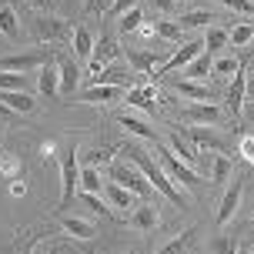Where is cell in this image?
Instances as JSON below:
<instances>
[{
    "label": "cell",
    "instance_id": "cell-1",
    "mask_svg": "<svg viewBox=\"0 0 254 254\" xmlns=\"http://www.w3.org/2000/svg\"><path fill=\"white\" fill-rule=\"evenodd\" d=\"M121 154H127V161H130V164L137 167L144 178L151 181V188L157 190L161 197H167V201H171V204H178V207H188V197H184V190L174 188V181H171V178L164 174V167L157 164L154 157H147L140 144H130V140H127L124 147H121Z\"/></svg>",
    "mask_w": 254,
    "mask_h": 254
},
{
    "label": "cell",
    "instance_id": "cell-2",
    "mask_svg": "<svg viewBox=\"0 0 254 254\" xmlns=\"http://www.w3.org/2000/svg\"><path fill=\"white\" fill-rule=\"evenodd\" d=\"M107 174H111L114 184H121V188L130 190V194H137L140 201H154L157 204V190L151 188V181L144 178L130 161H111V171H107Z\"/></svg>",
    "mask_w": 254,
    "mask_h": 254
},
{
    "label": "cell",
    "instance_id": "cell-3",
    "mask_svg": "<svg viewBox=\"0 0 254 254\" xmlns=\"http://www.w3.org/2000/svg\"><path fill=\"white\" fill-rule=\"evenodd\" d=\"M77 188H80V151L77 137L61 151V207H70Z\"/></svg>",
    "mask_w": 254,
    "mask_h": 254
},
{
    "label": "cell",
    "instance_id": "cell-4",
    "mask_svg": "<svg viewBox=\"0 0 254 254\" xmlns=\"http://www.w3.org/2000/svg\"><path fill=\"white\" fill-rule=\"evenodd\" d=\"M154 151H157V164L164 167V174H167L171 181H178V184H184V188H201V184H204L201 174H197L194 167L184 164V161H181V157L171 151V147H161V144H154Z\"/></svg>",
    "mask_w": 254,
    "mask_h": 254
},
{
    "label": "cell",
    "instance_id": "cell-5",
    "mask_svg": "<svg viewBox=\"0 0 254 254\" xmlns=\"http://www.w3.org/2000/svg\"><path fill=\"white\" fill-rule=\"evenodd\" d=\"M47 61H54V51L51 47H37V51H27V54H7V57H0V70L30 74V70L44 67Z\"/></svg>",
    "mask_w": 254,
    "mask_h": 254
},
{
    "label": "cell",
    "instance_id": "cell-6",
    "mask_svg": "<svg viewBox=\"0 0 254 254\" xmlns=\"http://www.w3.org/2000/svg\"><path fill=\"white\" fill-rule=\"evenodd\" d=\"M34 37L47 40V44H67L74 37V27L67 24L64 17H51V13H40L34 20Z\"/></svg>",
    "mask_w": 254,
    "mask_h": 254
},
{
    "label": "cell",
    "instance_id": "cell-7",
    "mask_svg": "<svg viewBox=\"0 0 254 254\" xmlns=\"http://www.w3.org/2000/svg\"><path fill=\"white\" fill-rule=\"evenodd\" d=\"M184 121L194 124V127H217L224 121V111L214 101H194V104L184 107Z\"/></svg>",
    "mask_w": 254,
    "mask_h": 254
},
{
    "label": "cell",
    "instance_id": "cell-8",
    "mask_svg": "<svg viewBox=\"0 0 254 254\" xmlns=\"http://www.w3.org/2000/svg\"><path fill=\"white\" fill-rule=\"evenodd\" d=\"M54 61H57V70H61V97H74L77 84H80V64H77V57L57 51Z\"/></svg>",
    "mask_w": 254,
    "mask_h": 254
},
{
    "label": "cell",
    "instance_id": "cell-9",
    "mask_svg": "<svg viewBox=\"0 0 254 254\" xmlns=\"http://www.w3.org/2000/svg\"><path fill=\"white\" fill-rule=\"evenodd\" d=\"M188 137L194 140L197 151H217V154H231V140L224 134H217L214 127H188Z\"/></svg>",
    "mask_w": 254,
    "mask_h": 254
},
{
    "label": "cell",
    "instance_id": "cell-10",
    "mask_svg": "<svg viewBox=\"0 0 254 254\" xmlns=\"http://www.w3.org/2000/svg\"><path fill=\"white\" fill-rule=\"evenodd\" d=\"M121 51H124V47H121V44H117L111 34H101V40L94 44V54H90L87 70H90V74H101V70H104L111 61H117V57H121Z\"/></svg>",
    "mask_w": 254,
    "mask_h": 254
},
{
    "label": "cell",
    "instance_id": "cell-11",
    "mask_svg": "<svg viewBox=\"0 0 254 254\" xmlns=\"http://www.w3.org/2000/svg\"><path fill=\"white\" fill-rule=\"evenodd\" d=\"M197 54H204V40H190V44H184L181 51H174L171 57H167L161 67H157V74H154V80L157 77H167V74H174V70H181V67H188Z\"/></svg>",
    "mask_w": 254,
    "mask_h": 254
},
{
    "label": "cell",
    "instance_id": "cell-12",
    "mask_svg": "<svg viewBox=\"0 0 254 254\" xmlns=\"http://www.w3.org/2000/svg\"><path fill=\"white\" fill-rule=\"evenodd\" d=\"M241 197H244V178H234V184L224 190L221 207H217V228H228L231 221H234L238 207H241Z\"/></svg>",
    "mask_w": 254,
    "mask_h": 254
},
{
    "label": "cell",
    "instance_id": "cell-13",
    "mask_svg": "<svg viewBox=\"0 0 254 254\" xmlns=\"http://www.w3.org/2000/svg\"><path fill=\"white\" fill-rule=\"evenodd\" d=\"M127 61L134 64V74H140L144 80H154V64L161 61V57H171V51H137V47H127Z\"/></svg>",
    "mask_w": 254,
    "mask_h": 254
},
{
    "label": "cell",
    "instance_id": "cell-14",
    "mask_svg": "<svg viewBox=\"0 0 254 254\" xmlns=\"http://www.w3.org/2000/svg\"><path fill=\"white\" fill-rule=\"evenodd\" d=\"M57 224L64 228V234H70L77 241H90V238H97V224L87 221V217H77V214H57Z\"/></svg>",
    "mask_w": 254,
    "mask_h": 254
},
{
    "label": "cell",
    "instance_id": "cell-15",
    "mask_svg": "<svg viewBox=\"0 0 254 254\" xmlns=\"http://www.w3.org/2000/svg\"><path fill=\"white\" fill-rule=\"evenodd\" d=\"M244 97H248V64H238V70H234V80H231L228 87V107L234 117H241V107H244Z\"/></svg>",
    "mask_w": 254,
    "mask_h": 254
},
{
    "label": "cell",
    "instance_id": "cell-16",
    "mask_svg": "<svg viewBox=\"0 0 254 254\" xmlns=\"http://www.w3.org/2000/svg\"><path fill=\"white\" fill-rule=\"evenodd\" d=\"M167 144H171V151H174V154H181V161H184V164L197 171V164H201V157H197V154H201V151L194 147V140L188 137V130H171V134H167Z\"/></svg>",
    "mask_w": 254,
    "mask_h": 254
},
{
    "label": "cell",
    "instance_id": "cell-17",
    "mask_svg": "<svg viewBox=\"0 0 254 254\" xmlns=\"http://www.w3.org/2000/svg\"><path fill=\"white\" fill-rule=\"evenodd\" d=\"M37 90L47 97V101L61 97V70H57V61H47L44 67H40V74H37Z\"/></svg>",
    "mask_w": 254,
    "mask_h": 254
},
{
    "label": "cell",
    "instance_id": "cell-18",
    "mask_svg": "<svg viewBox=\"0 0 254 254\" xmlns=\"http://www.w3.org/2000/svg\"><path fill=\"white\" fill-rule=\"evenodd\" d=\"M161 224V214H157V204L154 201H140L134 211H130V228L137 231H154Z\"/></svg>",
    "mask_w": 254,
    "mask_h": 254
},
{
    "label": "cell",
    "instance_id": "cell-19",
    "mask_svg": "<svg viewBox=\"0 0 254 254\" xmlns=\"http://www.w3.org/2000/svg\"><path fill=\"white\" fill-rule=\"evenodd\" d=\"M134 70L127 67H104L101 74H90V84H107V87H134Z\"/></svg>",
    "mask_w": 254,
    "mask_h": 254
},
{
    "label": "cell",
    "instance_id": "cell-20",
    "mask_svg": "<svg viewBox=\"0 0 254 254\" xmlns=\"http://www.w3.org/2000/svg\"><path fill=\"white\" fill-rule=\"evenodd\" d=\"M167 87L178 90V94H184V97H190V101H214V90L207 87V84H197V80H188V77H181V80H167Z\"/></svg>",
    "mask_w": 254,
    "mask_h": 254
},
{
    "label": "cell",
    "instance_id": "cell-21",
    "mask_svg": "<svg viewBox=\"0 0 254 254\" xmlns=\"http://www.w3.org/2000/svg\"><path fill=\"white\" fill-rule=\"evenodd\" d=\"M124 97H127V107H140V111H147V114H154V107H157V90H154L151 84H144V87H127Z\"/></svg>",
    "mask_w": 254,
    "mask_h": 254
},
{
    "label": "cell",
    "instance_id": "cell-22",
    "mask_svg": "<svg viewBox=\"0 0 254 254\" xmlns=\"http://www.w3.org/2000/svg\"><path fill=\"white\" fill-rule=\"evenodd\" d=\"M104 194H107L111 207H121V211H134V207L140 204V197H137V194L124 190L121 184H114V181H104Z\"/></svg>",
    "mask_w": 254,
    "mask_h": 254
},
{
    "label": "cell",
    "instance_id": "cell-23",
    "mask_svg": "<svg viewBox=\"0 0 254 254\" xmlns=\"http://www.w3.org/2000/svg\"><path fill=\"white\" fill-rule=\"evenodd\" d=\"M124 97V87H107V84H94V87L80 90V101L84 104H114Z\"/></svg>",
    "mask_w": 254,
    "mask_h": 254
},
{
    "label": "cell",
    "instance_id": "cell-24",
    "mask_svg": "<svg viewBox=\"0 0 254 254\" xmlns=\"http://www.w3.org/2000/svg\"><path fill=\"white\" fill-rule=\"evenodd\" d=\"M0 101L7 104L13 114H34L37 111V101L27 90H0Z\"/></svg>",
    "mask_w": 254,
    "mask_h": 254
},
{
    "label": "cell",
    "instance_id": "cell-25",
    "mask_svg": "<svg viewBox=\"0 0 254 254\" xmlns=\"http://www.w3.org/2000/svg\"><path fill=\"white\" fill-rule=\"evenodd\" d=\"M70 44H74V57L77 61H87L90 64V54H94V34L87 30V24H77L74 27V37H70Z\"/></svg>",
    "mask_w": 254,
    "mask_h": 254
},
{
    "label": "cell",
    "instance_id": "cell-26",
    "mask_svg": "<svg viewBox=\"0 0 254 254\" xmlns=\"http://www.w3.org/2000/svg\"><path fill=\"white\" fill-rule=\"evenodd\" d=\"M194 241H197V228H184L178 238H171L164 248H157L154 254H190Z\"/></svg>",
    "mask_w": 254,
    "mask_h": 254
},
{
    "label": "cell",
    "instance_id": "cell-27",
    "mask_svg": "<svg viewBox=\"0 0 254 254\" xmlns=\"http://www.w3.org/2000/svg\"><path fill=\"white\" fill-rule=\"evenodd\" d=\"M117 124L127 127V134H134V137H144V140H151V144H161V140H157V130H154L151 124H144L140 117H134V114H117Z\"/></svg>",
    "mask_w": 254,
    "mask_h": 254
},
{
    "label": "cell",
    "instance_id": "cell-28",
    "mask_svg": "<svg viewBox=\"0 0 254 254\" xmlns=\"http://www.w3.org/2000/svg\"><path fill=\"white\" fill-rule=\"evenodd\" d=\"M238 248H241V238L231 234V231H217L214 238L207 241V251L211 254H238Z\"/></svg>",
    "mask_w": 254,
    "mask_h": 254
},
{
    "label": "cell",
    "instance_id": "cell-29",
    "mask_svg": "<svg viewBox=\"0 0 254 254\" xmlns=\"http://www.w3.org/2000/svg\"><path fill=\"white\" fill-rule=\"evenodd\" d=\"M211 20H221V17L211 13V10H188V13H181L174 24L181 30H197V27H211Z\"/></svg>",
    "mask_w": 254,
    "mask_h": 254
},
{
    "label": "cell",
    "instance_id": "cell-30",
    "mask_svg": "<svg viewBox=\"0 0 254 254\" xmlns=\"http://www.w3.org/2000/svg\"><path fill=\"white\" fill-rule=\"evenodd\" d=\"M0 34L7 40H20V20H17V10L0 3Z\"/></svg>",
    "mask_w": 254,
    "mask_h": 254
},
{
    "label": "cell",
    "instance_id": "cell-31",
    "mask_svg": "<svg viewBox=\"0 0 254 254\" xmlns=\"http://www.w3.org/2000/svg\"><path fill=\"white\" fill-rule=\"evenodd\" d=\"M231 44V30L228 27H207V34H204V51L214 54V51H224Z\"/></svg>",
    "mask_w": 254,
    "mask_h": 254
},
{
    "label": "cell",
    "instance_id": "cell-32",
    "mask_svg": "<svg viewBox=\"0 0 254 254\" xmlns=\"http://www.w3.org/2000/svg\"><path fill=\"white\" fill-rule=\"evenodd\" d=\"M211 67H214V61H211V54L204 51V54H197V57L184 67V77H188V80H201V77L211 74Z\"/></svg>",
    "mask_w": 254,
    "mask_h": 254
},
{
    "label": "cell",
    "instance_id": "cell-33",
    "mask_svg": "<svg viewBox=\"0 0 254 254\" xmlns=\"http://www.w3.org/2000/svg\"><path fill=\"white\" fill-rule=\"evenodd\" d=\"M80 190L84 194H101L104 190V181H101V171L97 167H90V164L80 167Z\"/></svg>",
    "mask_w": 254,
    "mask_h": 254
},
{
    "label": "cell",
    "instance_id": "cell-34",
    "mask_svg": "<svg viewBox=\"0 0 254 254\" xmlns=\"http://www.w3.org/2000/svg\"><path fill=\"white\" fill-rule=\"evenodd\" d=\"M231 171H234L231 154H217L214 161H211V184H224V181H231Z\"/></svg>",
    "mask_w": 254,
    "mask_h": 254
},
{
    "label": "cell",
    "instance_id": "cell-35",
    "mask_svg": "<svg viewBox=\"0 0 254 254\" xmlns=\"http://www.w3.org/2000/svg\"><path fill=\"white\" fill-rule=\"evenodd\" d=\"M154 34L164 40V44H181V37H184V30L174 20H154Z\"/></svg>",
    "mask_w": 254,
    "mask_h": 254
},
{
    "label": "cell",
    "instance_id": "cell-36",
    "mask_svg": "<svg viewBox=\"0 0 254 254\" xmlns=\"http://www.w3.org/2000/svg\"><path fill=\"white\" fill-rule=\"evenodd\" d=\"M140 24H144V10H140V7H134V10H127L124 17L117 20V30H121V34L127 37V34H134Z\"/></svg>",
    "mask_w": 254,
    "mask_h": 254
},
{
    "label": "cell",
    "instance_id": "cell-37",
    "mask_svg": "<svg viewBox=\"0 0 254 254\" xmlns=\"http://www.w3.org/2000/svg\"><path fill=\"white\" fill-rule=\"evenodd\" d=\"M254 40V24H234L231 27V44L234 47H248Z\"/></svg>",
    "mask_w": 254,
    "mask_h": 254
},
{
    "label": "cell",
    "instance_id": "cell-38",
    "mask_svg": "<svg viewBox=\"0 0 254 254\" xmlns=\"http://www.w3.org/2000/svg\"><path fill=\"white\" fill-rule=\"evenodd\" d=\"M0 90H27V74L0 70Z\"/></svg>",
    "mask_w": 254,
    "mask_h": 254
},
{
    "label": "cell",
    "instance_id": "cell-39",
    "mask_svg": "<svg viewBox=\"0 0 254 254\" xmlns=\"http://www.w3.org/2000/svg\"><path fill=\"white\" fill-rule=\"evenodd\" d=\"M111 161H114V147H94L90 154H84V164H90V167L111 164Z\"/></svg>",
    "mask_w": 254,
    "mask_h": 254
},
{
    "label": "cell",
    "instance_id": "cell-40",
    "mask_svg": "<svg viewBox=\"0 0 254 254\" xmlns=\"http://www.w3.org/2000/svg\"><path fill=\"white\" fill-rule=\"evenodd\" d=\"M221 7H228L231 13H244V17H254V0H217Z\"/></svg>",
    "mask_w": 254,
    "mask_h": 254
},
{
    "label": "cell",
    "instance_id": "cell-41",
    "mask_svg": "<svg viewBox=\"0 0 254 254\" xmlns=\"http://www.w3.org/2000/svg\"><path fill=\"white\" fill-rule=\"evenodd\" d=\"M238 64H241V61H234V57H221V61H214L211 74H217V77H231L234 70H238Z\"/></svg>",
    "mask_w": 254,
    "mask_h": 254
},
{
    "label": "cell",
    "instance_id": "cell-42",
    "mask_svg": "<svg viewBox=\"0 0 254 254\" xmlns=\"http://www.w3.org/2000/svg\"><path fill=\"white\" fill-rule=\"evenodd\" d=\"M137 3H140V0H114V3H111V10L104 13V17H111V20H114V17H117V20H121V17H124L127 10H134Z\"/></svg>",
    "mask_w": 254,
    "mask_h": 254
},
{
    "label": "cell",
    "instance_id": "cell-43",
    "mask_svg": "<svg viewBox=\"0 0 254 254\" xmlns=\"http://www.w3.org/2000/svg\"><path fill=\"white\" fill-rule=\"evenodd\" d=\"M238 154H241L248 164H254V134H241V140H238Z\"/></svg>",
    "mask_w": 254,
    "mask_h": 254
},
{
    "label": "cell",
    "instance_id": "cell-44",
    "mask_svg": "<svg viewBox=\"0 0 254 254\" xmlns=\"http://www.w3.org/2000/svg\"><path fill=\"white\" fill-rule=\"evenodd\" d=\"M0 174H3V178H20V164H17V157H10V154H7V157H0Z\"/></svg>",
    "mask_w": 254,
    "mask_h": 254
},
{
    "label": "cell",
    "instance_id": "cell-45",
    "mask_svg": "<svg viewBox=\"0 0 254 254\" xmlns=\"http://www.w3.org/2000/svg\"><path fill=\"white\" fill-rule=\"evenodd\" d=\"M111 3H114V0H84V13H107L111 10Z\"/></svg>",
    "mask_w": 254,
    "mask_h": 254
},
{
    "label": "cell",
    "instance_id": "cell-46",
    "mask_svg": "<svg viewBox=\"0 0 254 254\" xmlns=\"http://www.w3.org/2000/svg\"><path fill=\"white\" fill-rule=\"evenodd\" d=\"M80 197L90 204V211H97V214H101V211H107V207H104V201H101V194H84V190H80Z\"/></svg>",
    "mask_w": 254,
    "mask_h": 254
},
{
    "label": "cell",
    "instance_id": "cell-47",
    "mask_svg": "<svg viewBox=\"0 0 254 254\" xmlns=\"http://www.w3.org/2000/svg\"><path fill=\"white\" fill-rule=\"evenodd\" d=\"M151 7H157L161 13H174L178 10V0H151Z\"/></svg>",
    "mask_w": 254,
    "mask_h": 254
},
{
    "label": "cell",
    "instance_id": "cell-48",
    "mask_svg": "<svg viewBox=\"0 0 254 254\" xmlns=\"http://www.w3.org/2000/svg\"><path fill=\"white\" fill-rule=\"evenodd\" d=\"M54 154H57V144L54 140H47V144H40V157H44V164H51Z\"/></svg>",
    "mask_w": 254,
    "mask_h": 254
},
{
    "label": "cell",
    "instance_id": "cell-49",
    "mask_svg": "<svg viewBox=\"0 0 254 254\" xmlns=\"http://www.w3.org/2000/svg\"><path fill=\"white\" fill-rule=\"evenodd\" d=\"M10 194H13V197H24V194H27V184L20 178H13L10 181Z\"/></svg>",
    "mask_w": 254,
    "mask_h": 254
},
{
    "label": "cell",
    "instance_id": "cell-50",
    "mask_svg": "<svg viewBox=\"0 0 254 254\" xmlns=\"http://www.w3.org/2000/svg\"><path fill=\"white\" fill-rule=\"evenodd\" d=\"M34 10H40V13H51V7H54V0H27Z\"/></svg>",
    "mask_w": 254,
    "mask_h": 254
},
{
    "label": "cell",
    "instance_id": "cell-51",
    "mask_svg": "<svg viewBox=\"0 0 254 254\" xmlns=\"http://www.w3.org/2000/svg\"><path fill=\"white\" fill-rule=\"evenodd\" d=\"M241 117L254 124V101H244V107H241Z\"/></svg>",
    "mask_w": 254,
    "mask_h": 254
},
{
    "label": "cell",
    "instance_id": "cell-52",
    "mask_svg": "<svg viewBox=\"0 0 254 254\" xmlns=\"http://www.w3.org/2000/svg\"><path fill=\"white\" fill-rule=\"evenodd\" d=\"M0 117H3V121H7V117H13V111H10V107H7L3 101H0Z\"/></svg>",
    "mask_w": 254,
    "mask_h": 254
},
{
    "label": "cell",
    "instance_id": "cell-53",
    "mask_svg": "<svg viewBox=\"0 0 254 254\" xmlns=\"http://www.w3.org/2000/svg\"><path fill=\"white\" fill-rule=\"evenodd\" d=\"M248 94L254 97V70H248Z\"/></svg>",
    "mask_w": 254,
    "mask_h": 254
},
{
    "label": "cell",
    "instance_id": "cell-54",
    "mask_svg": "<svg viewBox=\"0 0 254 254\" xmlns=\"http://www.w3.org/2000/svg\"><path fill=\"white\" fill-rule=\"evenodd\" d=\"M24 254H34V251H30V244H27V251H24Z\"/></svg>",
    "mask_w": 254,
    "mask_h": 254
},
{
    "label": "cell",
    "instance_id": "cell-55",
    "mask_svg": "<svg viewBox=\"0 0 254 254\" xmlns=\"http://www.w3.org/2000/svg\"><path fill=\"white\" fill-rule=\"evenodd\" d=\"M124 254H130V251H124Z\"/></svg>",
    "mask_w": 254,
    "mask_h": 254
},
{
    "label": "cell",
    "instance_id": "cell-56",
    "mask_svg": "<svg viewBox=\"0 0 254 254\" xmlns=\"http://www.w3.org/2000/svg\"><path fill=\"white\" fill-rule=\"evenodd\" d=\"M251 254H254V251H251Z\"/></svg>",
    "mask_w": 254,
    "mask_h": 254
}]
</instances>
